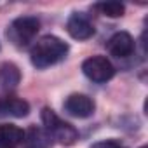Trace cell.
<instances>
[{"mask_svg": "<svg viewBox=\"0 0 148 148\" xmlns=\"http://www.w3.org/2000/svg\"><path fill=\"white\" fill-rule=\"evenodd\" d=\"M38 28H40V21L37 18L23 16L11 23V26L7 28V38L18 47H25L35 38Z\"/></svg>", "mask_w": 148, "mask_h": 148, "instance_id": "cell-3", "label": "cell"}, {"mask_svg": "<svg viewBox=\"0 0 148 148\" xmlns=\"http://www.w3.org/2000/svg\"><path fill=\"white\" fill-rule=\"evenodd\" d=\"M68 52V44L54 35H45L35 42L30 58L37 68H47L59 63Z\"/></svg>", "mask_w": 148, "mask_h": 148, "instance_id": "cell-1", "label": "cell"}, {"mask_svg": "<svg viewBox=\"0 0 148 148\" xmlns=\"http://www.w3.org/2000/svg\"><path fill=\"white\" fill-rule=\"evenodd\" d=\"M101 14L108 16V18H119L124 14V5L120 2H101V4H96L94 5Z\"/></svg>", "mask_w": 148, "mask_h": 148, "instance_id": "cell-12", "label": "cell"}, {"mask_svg": "<svg viewBox=\"0 0 148 148\" xmlns=\"http://www.w3.org/2000/svg\"><path fill=\"white\" fill-rule=\"evenodd\" d=\"M91 148H122V145L117 143V141H113V139H106V141H98V143H94Z\"/></svg>", "mask_w": 148, "mask_h": 148, "instance_id": "cell-13", "label": "cell"}, {"mask_svg": "<svg viewBox=\"0 0 148 148\" xmlns=\"http://www.w3.org/2000/svg\"><path fill=\"white\" fill-rule=\"evenodd\" d=\"M106 49L115 58H127L134 52V38L127 32H119L106 42Z\"/></svg>", "mask_w": 148, "mask_h": 148, "instance_id": "cell-7", "label": "cell"}, {"mask_svg": "<svg viewBox=\"0 0 148 148\" xmlns=\"http://www.w3.org/2000/svg\"><path fill=\"white\" fill-rule=\"evenodd\" d=\"M64 110L77 119H87L94 112V101L86 94H71L64 101Z\"/></svg>", "mask_w": 148, "mask_h": 148, "instance_id": "cell-5", "label": "cell"}, {"mask_svg": "<svg viewBox=\"0 0 148 148\" xmlns=\"http://www.w3.org/2000/svg\"><path fill=\"white\" fill-rule=\"evenodd\" d=\"M28 112H30V105L18 96H4L0 99V113L2 115L21 119V117H26Z\"/></svg>", "mask_w": 148, "mask_h": 148, "instance_id": "cell-9", "label": "cell"}, {"mask_svg": "<svg viewBox=\"0 0 148 148\" xmlns=\"http://www.w3.org/2000/svg\"><path fill=\"white\" fill-rule=\"evenodd\" d=\"M82 71L84 75L96 82V84H103L108 82L113 75H115V68L113 64L105 58V56H92L89 59H86L82 63Z\"/></svg>", "mask_w": 148, "mask_h": 148, "instance_id": "cell-4", "label": "cell"}, {"mask_svg": "<svg viewBox=\"0 0 148 148\" xmlns=\"http://www.w3.org/2000/svg\"><path fill=\"white\" fill-rule=\"evenodd\" d=\"M25 131L14 124H0V148H16L23 143Z\"/></svg>", "mask_w": 148, "mask_h": 148, "instance_id": "cell-10", "label": "cell"}, {"mask_svg": "<svg viewBox=\"0 0 148 148\" xmlns=\"http://www.w3.org/2000/svg\"><path fill=\"white\" fill-rule=\"evenodd\" d=\"M141 148H146V146H141Z\"/></svg>", "mask_w": 148, "mask_h": 148, "instance_id": "cell-14", "label": "cell"}, {"mask_svg": "<svg viewBox=\"0 0 148 148\" xmlns=\"http://www.w3.org/2000/svg\"><path fill=\"white\" fill-rule=\"evenodd\" d=\"M52 138L44 127L32 125L23 138V148H51Z\"/></svg>", "mask_w": 148, "mask_h": 148, "instance_id": "cell-8", "label": "cell"}, {"mask_svg": "<svg viewBox=\"0 0 148 148\" xmlns=\"http://www.w3.org/2000/svg\"><path fill=\"white\" fill-rule=\"evenodd\" d=\"M42 122L45 124V131L51 134V138L58 139L64 146H70L79 139V131L71 124L61 120L51 108L42 110Z\"/></svg>", "mask_w": 148, "mask_h": 148, "instance_id": "cell-2", "label": "cell"}, {"mask_svg": "<svg viewBox=\"0 0 148 148\" xmlns=\"http://www.w3.org/2000/svg\"><path fill=\"white\" fill-rule=\"evenodd\" d=\"M21 80V71L16 64L12 63H2L0 64V86L9 89L16 87Z\"/></svg>", "mask_w": 148, "mask_h": 148, "instance_id": "cell-11", "label": "cell"}, {"mask_svg": "<svg viewBox=\"0 0 148 148\" xmlns=\"http://www.w3.org/2000/svg\"><path fill=\"white\" fill-rule=\"evenodd\" d=\"M66 32L75 38V40H87L94 35V26L89 23V19L80 14V12H73L68 18L66 23Z\"/></svg>", "mask_w": 148, "mask_h": 148, "instance_id": "cell-6", "label": "cell"}]
</instances>
